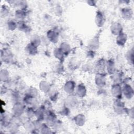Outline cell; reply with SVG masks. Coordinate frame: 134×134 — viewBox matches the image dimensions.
<instances>
[{"instance_id": "d6986e66", "label": "cell", "mask_w": 134, "mask_h": 134, "mask_svg": "<svg viewBox=\"0 0 134 134\" xmlns=\"http://www.w3.org/2000/svg\"><path fill=\"white\" fill-rule=\"evenodd\" d=\"M88 49L93 51H96L97 50L99 47V40L98 37H95L92 39H91L87 44Z\"/></svg>"}, {"instance_id": "f1b7e54d", "label": "cell", "mask_w": 134, "mask_h": 134, "mask_svg": "<svg viewBox=\"0 0 134 134\" xmlns=\"http://www.w3.org/2000/svg\"><path fill=\"white\" fill-rule=\"evenodd\" d=\"M30 42L38 47L39 46H40V44L42 43L41 38L37 35H33L30 37Z\"/></svg>"}, {"instance_id": "8d00e7d4", "label": "cell", "mask_w": 134, "mask_h": 134, "mask_svg": "<svg viewBox=\"0 0 134 134\" xmlns=\"http://www.w3.org/2000/svg\"><path fill=\"white\" fill-rule=\"evenodd\" d=\"M87 4L91 6H94L96 4V1H88L87 2Z\"/></svg>"}, {"instance_id": "1f68e13d", "label": "cell", "mask_w": 134, "mask_h": 134, "mask_svg": "<svg viewBox=\"0 0 134 134\" xmlns=\"http://www.w3.org/2000/svg\"><path fill=\"white\" fill-rule=\"evenodd\" d=\"M59 114L62 116H68L70 114V108L64 105L60 108Z\"/></svg>"}, {"instance_id": "44dd1931", "label": "cell", "mask_w": 134, "mask_h": 134, "mask_svg": "<svg viewBox=\"0 0 134 134\" xmlns=\"http://www.w3.org/2000/svg\"><path fill=\"white\" fill-rule=\"evenodd\" d=\"M73 120L75 124L77 126L82 127L85 124V122L86 121V118L84 114H79L74 116Z\"/></svg>"}, {"instance_id": "ac0fdd59", "label": "cell", "mask_w": 134, "mask_h": 134, "mask_svg": "<svg viewBox=\"0 0 134 134\" xmlns=\"http://www.w3.org/2000/svg\"><path fill=\"white\" fill-rule=\"evenodd\" d=\"M106 70L107 73L110 75L117 71L115 62L113 59H110L106 61Z\"/></svg>"}, {"instance_id": "d6a6232c", "label": "cell", "mask_w": 134, "mask_h": 134, "mask_svg": "<svg viewBox=\"0 0 134 134\" xmlns=\"http://www.w3.org/2000/svg\"><path fill=\"white\" fill-rule=\"evenodd\" d=\"M39 130L41 133H48L51 132L50 127L48 125H47L46 123L42 122Z\"/></svg>"}, {"instance_id": "cb8c5ba5", "label": "cell", "mask_w": 134, "mask_h": 134, "mask_svg": "<svg viewBox=\"0 0 134 134\" xmlns=\"http://www.w3.org/2000/svg\"><path fill=\"white\" fill-rule=\"evenodd\" d=\"M14 16L15 19L16 20H17V21H24L26 17L27 13L26 10L17 9L15 12Z\"/></svg>"}, {"instance_id": "5b68a950", "label": "cell", "mask_w": 134, "mask_h": 134, "mask_svg": "<svg viewBox=\"0 0 134 134\" xmlns=\"http://www.w3.org/2000/svg\"><path fill=\"white\" fill-rule=\"evenodd\" d=\"M44 120L46 121V123L50 127H52L55 122L58 120L57 116L55 113L51 109L48 110L46 111Z\"/></svg>"}, {"instance_id": "e0dca14e", "label": "cell", "mask_w": 134, "mask_h": 134, "mask_svg": "<svg viewBox=\"0 0 134 134\" xmlns=\"http://www.w3.org/2000/svg\"><path fill=\"white\" fill-rule=\"evenodd\" d=\"M46 111L47 110L41 105L35 109V117L37 119L43 121L44 120Z\"/></svg>"}, {"instance_id": "8fae6325", "label": "cell", "mask_w": 134, "mask_h": 134, "mask_svg": "<svg viewBox=\"0 0 134 134\" xmlns=\"http://www.w3.org/2000/svg\"><path fill=\"white\" fill-rule=\"evenodd\" d=\"M59 33L54 29L49 30L47 32L46 38L50 42L56 43L59 40Z\"/></svg>"}, {"instance_id": "f546056e", "label": "cell", "mask_w": 134, "mask_h": 134, "mask_svg": "<svg viewBox=\"0 0 134 134\" xmlns=\"http://www.w3.org/2000/svg\"><path fill=\"white\" fill-rule=\"evenodd\" d=\"M25 116L29 119L35 117V108L32 107H28L25 111Z\"/></svg>"}, {"instance_id": "4fadbf2b", "label": "cell", "mask_w": 134, "mask_h": 134, "mask_svg": "<svg viewBox=\"0 0 134 134\" xmlns=\"http://www.w3.org/2000/svg\"><path fill=\"white\" fill-rule=\"evenodd\" d=\"M106 60L104 59L100 58L95 63L94 68L97 73H105L106 70Z\"/></svg>"}, {"instance_id": "30bf717a", "label": "cell", "mask_w": 134, "mask_h": 134, "mask_svg": "<svg viewBox=\"0 0 134 134\" xmlns=\"http://www.w3.org/2000/svg\"><path fill=\"white\" fill-rule=\"evenodd\" d=\"M106 18L104 13L101 10H97L96 12L95 21V24L98 27H102L105 23Z\"/></svg>"}, {"instance_id": "8992f818", "label": "cell", "mask_w": 134, "mask_h": 134, "mask_svg": "<svg viewBox=\"0 0 134 134\" xmlns=\"http://www.w3.org/2000/svg\"><path fill=\"white\" fill-rule=\"evenodd\" d=\"M121 17L125 20H131L133 17V10L131 7L125 6L120 9Z\"/></svg>"}, {"instance_id": "83f0119b", "label": "cell", "mask_w": 134, "mask_h": 134, "mask_svg": "<svg viewBox=\"0 0 134 134\" xmlns=\"http://www.w3.org/2000/svg\"><path fill=\"white\" fill-rule=\"evenodd\" d=\"M13 4L17 8V9L26 10L28 5L26 1H13Z\"/></svg>"}, {"instance_id": "ffe728a7", "label": "cell", "mask_w": 134, "mask_h": 134, "mask_svg": "<svg viewBox=\"0 0 134 134\" xmlns=\"http://www.w3.org/2000/svg\"><path fill=\"white\" fill-rule=\"evenodd\" d=\"M25 50L28 55H35L38 53V47L30 42L26 45Z\"/></svg>"}, {"instance_id": "d4e9b609", "label": "cell", "mask_w": 134, "mask_h": 134, "mask_svg": "<svg viewBox=\"0 0 134 134\" xmlns=\"http://www.w3.org/2000/svg\"><path fill=\"white\" fill-rule=\"evenodd\" d=\"M39 88L42 93H48L51 90V86L47 81H41L39 83Z\"/></svg>"}, {"instance_id": "9a60e30c", "label": "cell", "mask_w": 134, "mask_h": 134, "mask_svg": "<svg viewBox=\"0 0 134 134\" xmlns=\"http://www.w3.org/2000/svg\"><path fill=\"white\" fill-rule=\"evenodd\" d=\"M111 79L113 83H117L121 84L124 79V73L121 71H116L115 73L111 75Z\"/></svg>"}, {"instance_id": "7c38bea8", "label": "cell", "mask_w": 134, "mask_h": 134, "mask_svg": "<svg viewBox=\"0 0 134 134\" xmlns=\"http://www.w3.org/2000/svg\"><path fill=\"white\" fill-rule=\"evenodd\" d=\"M77 98V97L73 94L69 95L65 100V105L70 108L76 107L79 103Z\"/></svg>"}, {"instance_id": "ba28073f", "label": "cell", "mask_w": 134, "mask_h": 134, "mask_svg": "<svg viewBox=\"0 0 134 134\" xmlns=\"http://www.w3.org/2000/svg\"><path fill=\"white\" fill-rule=\"evenodd\" d=\"M78 98H83L87 94V88L83 83H80L76 86L74 93Z\"/></svg>"}, {"instance_id": "52a82bcc", "label": "cell", "mask_w": 134, "mask_h": 134, "mask_svg": "<svg viewBox=\"0 0 134 134\" xmlns=\"http://www.w3.org/2000/svg\"><path fill=\"white\" fill-rule=\"evenodd\" d=\"M107 78L105 73H97L95 77V83L99 87H103L106 84Z\"/></svg>"}, {"instance_id": "e575fe53", "label": "cell", "mask_w": 134, "mask_h": 134, "mask_svg": "<svg viewBox=\"0 0 134 134\" xmlns=\"http://www.w3.org/2000/svg\"><path fill=\"white\" fill-rule=\"evenodd\" d=\"M49 94L50 99L52 101H55L58 97V92L56 90H50V92L48 93Z\"/></svg>"}, {"instance_id": "7a4b0ae2", "label": "cell", "mask_w": 134, "mask_h": 134, "mask_svg": "<svg viewBox=\"0 0 134 134\" xmlns=\"http://www.w3.org/2000/svg\"><path fill=\"white\" fill-rule=\"evenodd\" d=\"M122 97L127 100H131L134 96V90L131 83L122 84Z\"/></svg>"}, {"instance_id": "4316f807", "label": "cell", "mask_w": 134, "mask_h": 134, "mask_svg": "<svg viewBox=\"0 0 134 134\" xmlns=\"http://www.w3.org/2000/svg\"><path fill=\"white\" fill-rule=\"evenodd\" d=\"M61 51L63 52L65 56L68 55L71 51V46L66 42H62L59 47Z\"/></svg>"}, {"instance_id": "d590c367", "label": "cell", "mask_w": 134, "mask_h": 134, "mask_svg": "<svg viewBox=\"0 0 134 134\" xmlns=\"http://www.w3.org/2000/svg\"><path fill=\"white\" fill-rule=\"evenodd\" d=\"M127 114L130 118L133 119V116H134V108L133 106H130L129 108L127 107L126 114Z\"/></svg>"}, {"instance_id": "9c48e42d", "label": "cell", "mask_w": 134, "mask_h": 134, "mask_svg": "<svg viewBox=\"0 0 134 134\" xmlns=\"http://www.w3.org/2000/svg\"><path fill=\"white\" fill-rule=\"evenodd\" d=\"M76 83L73 80L67 81L63 86V89L64 92L68 95L73 94L76 87Z\"/></svg>"}, {"instance_id": "3957f363", "label": "cell", "mask_w": 134, "mask_h": 134, "mask_svg": "<svg viewBox=\"0 0 134 134\" xmlns=\"http://www.w3.org/2000/svg\"><path fill=\"white\" fill-rule=\"evenodd\" d=\"M26 110V105L23 102H17L14 104L12 107V113L15 116H20L23 115Z\"/></svg>"}, {"instance_id": "5bb4252c", "label": "cell", "mask_w": 134, "mask_h": 134, "mask_svg": "<svg viewBox=\"0 0 134 134\" xmlns=\"http://www.w3.org/2000/svg\"><path fill=\"white\" fill-rule=\"evenodd\" d=\"M110 30L113 35L117 36L123 32V27L120 23L114 22L110 25Z\"/></svg>"}, {"instance_id": "7402d4cb", "label": "cell", "mask_w": 134, "mask_h": 134, "mask_svg": "<svg viewBox=\"0 0 134 134\" xmlns=\"http://www.w3.org/2000/svg\"><path fill=\"white\" fill-rule=\"evenodd\" d=\"M17 28L21 31L25 33L30 32L31 31V28L25 21H17Z\"/></svg>"}, {"instance_id": "4dcf8cb0", "label": "cell", "mask_w": 134, "mask_h": 134, "mask_svg": "<svg viewBox=\"0 0 134 134\" xmlns=\"http://www.w3.org/2000/svg\"><path fill=\"white\" fill-rule=\"evenodd\" d=\"M6 26L8 30L13 31L17 28V21L13 19L9 20L7 23Z\"/></svg>"}, {"instance_id": "836d02e7", "label": "cell", "mask_w": 134, "mask_h": 134, "mask_svg": "<svg viewBox=\"0 0 134 134\" xmlns=\"http://www.w3.org/2000/svg\"><path fill=\"white\" fill-rule=\"evenodd\" d=\"M38 91L36 88L34 87H31L28 89L26 94H28L35 98H37L38 96Z\"/></svg>"}, {"instance_id": "277c9868", "label": "cell", "mask_w": 134, "mask_h": 134, "mask_svg": "<svg viewBox=\"0 0 134 134\" xmlns=\"http://www.w3.org/2000/svg\"><path fill=\"white\" fill-rule=\"evenodd\" d=\"M110 92L112 96L115 99H121L122 97V85L120 84L113 83Z\"/></svg>"}, {"instance_id": "2e32d148", "label": "cell", "mask_w": 134, "mask_h": 134, "mask_svg": "<svg viewBox=\"0 0 134 134\" xmlns=\"http://www.w3.org/2000/svg\"><path fill=\"white\" fill-rule=\"evenodd\" d=\"M128 41V36L124 31L116 36V42L119 47H124L127 43Z\"/></svg>"}, {"instance_id": "484cf974", "label": "cell", "mask_w": 134, "mask_h": 134, "mask_svg": "<svg viewBox=\"0 0 134 134\" xmlns=\"http://www.w3.org/2000/svg\"><path fill=\"white\" fill-rule=\"evenodd\" d=\"M53 54L54 57L60 62H62L65 58V55L59 48H56L53 50Z\"/></svg>"}, {"instance_id": "6da1fadb", "label": "cell", "mask_w": 134, "mask_h": 134, "mask_svg": "<svg viewBox=\"0 0 134 134\" xmlns=\"http://www.w3.org/2000/svg\"><path fill=\"white\" fill-rule=\"evenodd\" d=\"M114 111L118 115H124L126 114L127 107L125 103L121 99H115L113 104Z\"/></svg>"}, {"instance_id": "603a6c76", "label": "cell", "mask_w": 134, "mask_h": 134, "mask_svg": "<svg viewBox=\"0 0 134 134\" xmlns=\"http://www.w3.org/2000/svg\"><path fill=\"white\" fill-rule=\"evenodd\" d=\"M133 48L131 47L125 53V59L127 62L130 65H133L134 61V55H133Z\"/></svg>"}]
</instances>
